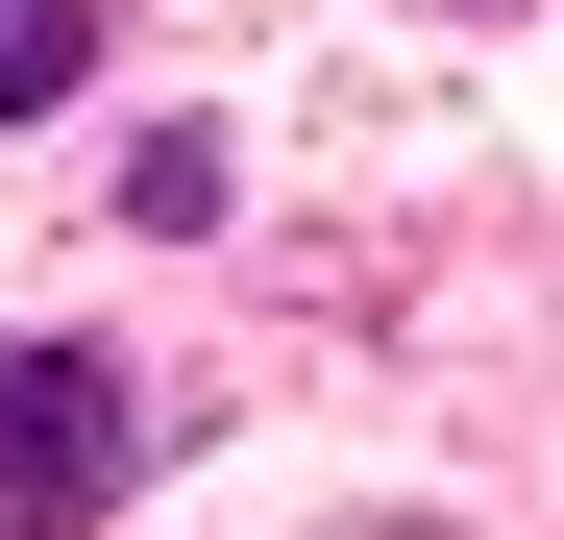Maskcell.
I'll list each match as a JSON object with an SVG mask.
<instances>
[{"label":"cell","mask_w":564,"mask_h":540,"mask_svg":"<svg viewBox=\"0 0 564 540\" xmlns=\"http://www.w3.org/2000/svg\"><path fill=\"white\" fill-rule=\"evenodd\" d=\"M123 492V369L99 344H25L0 369V516H99Z\"/></svg>","instance_id":"6da1fadb"},{"label":"cell","mask_w":564,"mask_h":540,"mask_svg":"<svg viewBox=\"0 0 564 540\" xmlns=\"http://www.w3.org/2000/svg\"><path fill=\"white\" fill-rule=\"evenodd\" d=\"M74 74H99V0H0V123H50Z\"/></svg>","instance_id":"7a4b0ae2"}]
</instances>
